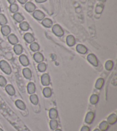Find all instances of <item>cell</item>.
<instances>
[{"label":"cell","instance_id":"6da1fadb","mask_svg":"<svg viewBox=\"0 0 117 131\" xmlns=\"http://www.w3.org/2000/svg\"><path fill=\"white\" fill-rule=\"evenodd\" d=\"M0 69L6 74L10 75L12 73V69L7 61L3 60L0 61Z\"/></svg>","mask_w":117,"mask_h":131},{"label":"cell","instance_id":"7a4b0ae2","mask_svg":"<svg viewBox=\"0 0 117 131\" xmlns=\"http://www.w3.org/2000/svg\"><path fill=\"white\" fill-rule=\"evenodd\" d=\"M52 31L58 37H61L64 35V30L62 29V27L58 24L53 25V28H52Z\"/></svg>","mask_w":117,"mask_h":131},{"label":"cell","instance_id":"3957f363","mask_svg":"<svg viewBox=\"0 0 117 131\" xmlns=\"http://www.w3.org/2000/svg\"><path fill=\"white\" fill-rule=\"evenodd\" d=\"M87 59L88 62L94 67H97L98 66V61L97 58L94 54H90L88 55L87 57Z\"/></svg>","mask_w":117,"mask_h":131},{"label":"cell","instance_id":"277c9868","mask_svg":"<svg viewBox=\"0 0 117 131\" xmlns=\"http://www.w3.org/2000/svg\"><path fill=\"white\" fill-rule=\"evenodd\" d=\"M33 16L34 17V18L36 19V20L41 21L44 19L45 17V14L43 13L41 11V10H36L33 12Z\"/></svg>","mask_w":117,"mask_h":131},{"label":"cell","instance_id":"5b68a950","mask_svg":"<svg viewBox=\"0 0 117 131\" xmlns=\"http://www.w3.org/2000/svg\"><path fill=\"white\" fill-rule=\"evenodd\" d=\"M50 82V78L49 74H44L41 77V83L43 86H49Z\"/></svg>","mask_w":117,"mask_h":131},{"label":"cell","instance_id":"8992f818","mask_svg":"<svg viewBox=\"0 0 117 131\" xmlns=\"http://www.w3.org/2000/svg\"><path fill=\"white\" fill-rule=\"evenodd\" d=\"M95 117V114L94 113L92 112H90L87 113L86 116L85 117V122L87 124H90L93 122L94 120Z\"/></svg>","mask_w":117,"mask_h":131},{"label":"cell","instance_id":"52a82bcc","mask_svg":"<svg viewBox=\"0 0 117 131\" xmlns=\"http://www.w3.org/2000/svg\"><path fill=\"white\" fill-rule=\"evenodd\" d=\"M25 10L27 12L32 13L35 10L36 6L33 3H31V2H28V3H26L25 5Z\"/></svg>","mask_w":117,"mask_h":131},{"label":"cell","instance_id":"ba28073f","mask_svg":"<svg viewBox=\"0 0 117 131\" xmlns=\"http://www.w3.org/2000/svg\"><path fill=\"white\" fill-rule=\"evenodd\" d=\"M19 60L21 64L24 66H28L29 64V60L25 55H21L19 58Z\"/></svg>","mask_w":117,"mask_h":131},{"label":"cell","instance_id":"9c48e42d","mask_svg":"<svg viewBox=\"0 0 117 131\" xmlns=\"http://www.w3.org/2000/svg\"><path fill=\"white\" fill-rule=\"evenodd\" d=\"M77 51L79 54H85L87 52V48L82 44H78L76 47Z\"/></svg>","mask_w":117,"mask_h":131},{"label":"cell","instance_id":"30bf717a","mask_svg":"<svg viewBox=\"0 0 117 131\" xmlns=\"http://www.w3.org/2000/svg\"><path fill=\"white\" fill-rule=\"evenodd\" d=\"M33 58H34V60L37 63H41L43 62V60H44V57H43V55L40 52H36L34 54V56H33Z\"/></svg>","mask_w":117,"mask_h":131},{"label":"cell","instance_id":"8fae6325","mask_svg":"<svg viewBox=\"0 0 117 131\" xmlns=\"http://www.w3.org/2000/svg\"><path fill=\"white\" fill-rule=\"evenodd\" d=\"M24 39L28 43H32L35 40V38L30 33H26L24 35Z\"/></svg>","mask_w":117,"mask_h":131},{"label":"cell","instance_id":"7c38bea8","mask_svg":"<svg viewBox=\"0 0 117 131\" xmlns=\"http://www.w3.org/2000/svg\"><path fill=\"white\" fill-rule=\"evenodd\" d=\"M66 43L69 46L72 47L76 44V39L73 35H69L66 37Z\"/></svg>","mask_w":117,"mask_h":131},{"label":"cell","instance_id":"4fadbf2b","mask_svg":"<svg viewBox=\"0 0 117 131\" xmlns=\"http://www.w3.org/2000/svg\"><path fill=\"white\" fill-rule=\"evenodd\" d=\"M1 31L2 34H3L4 36H8L10 34L11 29H10L9 26L5 25H3V26L1 27Z\"/></svg>","mask_w":117,"mask_h":131},{"label":"cell","instance_id":"5bb4252c","mask_svg":"<svg viewBox=\"0 0 117 131\" xmlns=\"http://www.w3.org/2000/svg\"><path fill=\"white\" fill-rule=\"evenodd\" d=\"M8 40L12 45H16L18 43V39L14 34H10L8 36Z\"/></svg>","mask_w":117,"mask_h":131},{"label":"cell","instance_id":"9a60e30c","mask_svg":"<svg viewBox=\"0 0 117 131\" xmlns=\"http://www.w3.org/2000/svg\"><path fill=\"white\" fill-rule=\"evenodd\" d=\"M42 24L46 28H50L53 25V21L51 19L49 18H46L42 20Z\"/></svg>","mask_w":117,"mask_h":131},{"label":"cell","instance_id":"2e32d148","mask_svg":"<svg viewBox=\"0 0 117 131\" xmlns=\"http://www.w3.org/2000/svg\"><path fill=\"white\" fill-rule=\"evenodd\" d=\"M5 90L6 92H7L10 96H14L16 93L15 89H14V87L12 84H8V85L6 86Z\"/></svg>","mask_w":117,"mask_h":131},{"label":"cell","instance_id":"e0dca14e","mask_svg":"<svg viewBox=\"0 0 117 131\" xmlns=\"http://www.w3.org/2000/svg\"><path fill=\"white\" fill-rule=\"evenodd\" d=\"M117 121V116L115 114H111V115L108 116L107 118V122L108 124L112 125L116 123Z\"/></svg>","mask_w":117,"mask_h":131},{"label":"cell","instance_id":"ac0fdd59","mask_svg":"<svg viewBox=\"0 0 117 131\" xmlns=\"http://www.w3.org/2000/svg\"><path fill=\"white\" fill-rule=\"evenodd\" d=\"M22 73L25 78L26 79H29L32 78V72L29 68H25L23 69Z\"/></svg>","mask_w":117,"mask_h":131},{"label":"cell","instance_id":"d6986e66","mask_svg":"<svg viewBox=\"0 0 117 131\" xmlns=\"http://www.w3.org/2000/svg\"><path fill=\"white\" fill-rule=\"evenodd\" d=\"M58 111L57 109L52 108L49 111V117L51 119H55L58 117Z\"/></svg>","mask_w":117,"mask_h":131},{"label":"cell","instance_id":"ffe728a7","mask_svg":"<svg viewBox=\"0 0 117 131\" xmlns=\"http://www.w3.org/2000/svg\"><path fill=\"white\" fill-rule=\"evenodd\" d=\"M28 92L29 94H34L35 92V86L33 82H30L28 84Z\"/></svg>","mask_w":117,"mask_h":131},{"label":"cell","instance_id":"44dd1931","mask_svg":"<svg viewBox=\"0 0 117 131\" xmlns=\"http://www.w3.org/2000/svg\"><path fill=\"white\" fill-rule=\"evenodd\" d=\"M13 18L18 23H21L23 21V20H24V17L21 14H20V13H15L13 15Z\"/></svg>","mask_w":117,"mask_h":131},{"label":"cell","instance_id":"7402d4cb","mask_svg":"<svg viewBox=\"0 0 117 131\" xmlns=\"http://www.w3.org/2000/svg\"><path fill=\"white\" fill-rule=\"evenodd\" d=\"M13 50L14 52H15L16 54L17 55H21L23 51V48L22 47V46L20 45V44H17L16 45H14Z\"/></svg>","mask_w":117,"mask_h":131},{"label":"cell","instance_id":"603a6c76","mask_svg":"<svg viewBox=\"0 0 117 131\" xmlns=\"http://www.w3.org/2000/svg\"><path fill=\"white\" fill-rule=\"evenodd\" d=\"M104 84V79L103 78H100L99 79H97V82H96V83H95V88L97 89H101L103 87Z\"/></svg>","mask_w":117,"mask_h":131},{"label":"cell","instance_id":"cb8c5ba5","mask_svg":"<svg viewBox=\"0 0 117 131\" xmlns=\"http://www.w3.org/2000/svg\"><path fill=\"white\" fill-rule=\"evenodd\" d=\"M20 28L22 31H27L29 30V28H30V26H29V24H28V22L23 21V22L20 23Z\"/></svg>","mask_w":117,"mask_h":131},{"label":"cell","instance_id":"d4e9b609","mask_svg":"<svg viewBox=\"0 0 117 131\" xmlns=\"http://www.w3.org/2000/svg\"><path fill=\"white\" fill-rule=\"evenodd\" d=\"M15 103H16V105L17 106V107H18L20 109H21V110L26 109V105L22 101L18 100L16 101Z\"/></svg>","mask_w":117,"mask_h":131},{"label":"cell","instance_id":"484cf974","mask_svg":"<svg viewBox=\"0 0 117 131\" xmlns=\"http://www.w3.org/2000/svg\"><path fill=\"white\" fill-rule=\"evenodd\" d=\"M108 123L107 121H103L99 124V129L101 131H106L108 129Z\"/></svg>","mask_w":117,"mask_h":131},{"label":"cell","instance_id":"4316f807","mask_svg":"<svg viewBox=\"0 0 117 131\" xmlns=\"http://www.w3.org/2000/svg\"><path fill=\"white\" fill-rule=\"evenodd\" d=\"M51 94H52V91L50 88H45L43 89V94L45 97H46V98H49V97H51Z\"/></svg>","mask_w":117,"mask_h":131},{"label":"cell","instance_id":"83f0119b","mask_svg":"<svg viewBox=\"0 0 117 131\" xmlns=\"http://www.w3.org/2000/svg\"><path fill=\"white\" fill-rule=\"evenodd\" d=\"M98 101H99V97L97 94L92 95L90 97V101L91 104L93 105L97 104Z\"/></svg>","mask_w":117,"mask_h":131},{"label":"cell","instance_id":"f1b7e54d","mask_svg":"<svg viewBox=\"0 0 117 131\" xmlns=\"http://www.w3.org/2000/svg\"><path fill=\"white\" fill-rule=\"evenodd\" d=\"M58 126V123L57 120L55 119H52L50 121V126L52 130L56 129Z\"/></svg>","mask_w":117,"mask_h":131},{"label":"cell","instance_id":"f546056e","mask_svg":"<svg viewBox=\"0 0 117 131\" xmlns=\"http://www.w3.org/2000/svg\"><path fill=\"white\" fill-rule=\"evenodd\" d=\"M30 101L32 102L33 104L37 105L38 103V97L36 94H32L30 97Z\"/></svg>","mask_w":117,"mask_h":131},{"label":"cell","instance_id":"4dcf8cb0","mask_svg":"<svg viewBox=\"0 0 117 131\" xmlns=\"http://www.w3.org/2000/svg\"><path fill=\"white\" fill-rule=\"evenodd\" d=\"M30 48L31 50L33 52H36L37 51L39 50V44L35 42H33V43H31L30 46Z\"/></svg>","mask_w":117,"mask_h":131},{"label":"cell","instance_id":"1f68e13d","mask_svg":"<svg viewBox=\"0 0 117 131\" xmlns=\"http://www.w3.org/2000/svg\"><path fill=\"white\" fill-rule=\"evenodd\" d=\"M113 62L111 60H107L105 63V69L108 71L111 70L113 68Z\"/></svg>","mask_w":117,"mask_h":131},{"label":"cell","instance_id":"d6a6232c","mask_svg":"<svg viewBox=\"0 0 117 131\" xmlns=\"http://www.w3.org/2000/svg\"><path fill=\"white\" fill-rule=\"evenodd\" d=\"M8 23V20L5 16L3 14H0V25H5Z\"/></svg>","mask_w":117,"mask_h":131},{"label":"cell","instance_id":"836d02e7","mask_svg":"<svg viewBox=\"0 0 117 131\" xmlns=\"http://www.w3.org/2000/svg\"><path fill=\"white\" fill-rule=\"evenodd\" d=\"M38 70L40 72H44L46 70V65L45 63H39L38 65Z\"/></svg>","mask_w":117,"mask_h":131},{"label":"cell","instance_id":"e575fe53","mask_svg":"<svg viewBox=\"0 0 117 131\" xmlns=\"http://www.w3.org/2000/svg\"><path fill=\"white\" fill-rule=\"evenodd\" d=\"M10 10L12 13H17L18 10V6L16 4H11L10 6Z\"/></svg>","mask_w":117,"mask_h":131},{"label":"cell","instance_id":"d590c367","mask_svg":"<svg viewBox=\"0 0 117 131\" xmlns=\"http://www.w3.org/2000/svg\"><path fill=\"white\" fill-rule=\"evenodd\" d=\"M7 81L5 79V78L3 76L0 75V86L1 87H5L7 86Z\"/></svg>","mask_w":117,"mask_h":131},{"label":"cell","instance_id":"8d00e7d4","mask_svg":"<svg viewBox=\"0 0 117 131\" xmlns=\"http://www.w3.org/2000/svg\"><path fill=\"white\" fill-rule=\"evenodd\" d=\"M103 6L102 5V4H99V5H98L97 6H96L95 12L97 13L100 14L101 13L102 11H103Z\"/></svg>","mask_w":117,"mask_h":131},{"label":"cell","instance_id":"74e56055","mask_svg":"<svg viewBox=\"0 0 117 131\" xmlns=\"http://www.w3.org/2000/svg\"><path fill=\"white\" fill-rule=\"evenodd\" d=\"M90 128L87 126H83L81 130V131H90Z\"/></svg>","mask_w":117,"mask_h":131},{"label":"cell","instance_id":"f35d334b","mask_svg":"<svg viewBox=\"0 0 117 131\" xmlns=\"http://www.w3.org/2000/svg\"><path fill=\"white\" fill-rule=\"evenodd\" d=\"M17 1L19 2L20 4H26V3L27 2V1H28V0H17Z\"/></svg>","mask_w":117,"mask_h":131},{"label":"cell","instance_id":"ab89813d","mask_svg":"<svg viewBox=\"0 0 117 131\" xmlns=\"http://www.w3.org/2000/svg\"><path fill=\"white\" fill-rule=\"evenodd\" d=\"M35 1L37 3H43L46 1L47 0H35Z\"/></svg>","mask_w":117,"mask_h":131},{"label":"cell","instance_id":"60d3db41","mask_svg":"<svg viewBox=\"0 0 117 131\" xmlns=\"http://www.w3.org/2000/svg\"><path fill=\"white\" fill-rule=\"evenodd\" d=\"M8 2L10 4H14L16 2V0H8Z\"/></svg>","mask_w":117,"mask_h":131},{"label":"cell","instance_id":"b9f144b4","mask_svg":"<svg viewBox=\"0 0 117 131\" xmlns=\"http://www.w3.org/2000/svg\"><path fill=\"white\" fill-rule=\"evenodd\" d=\"M94 131H101V130L98 129H95L94 130Z\"/></svg>","mask_w":117,"mask_h":131},{"label":"cell","instance_id":"7bdbcfd3","mask_svg":"<svg viewBox=\"0 0 117 131\" xmlns=\"http://www.w3.org/2000/svg\"><path fill=\"white\" fill-rule=\"evenodd\" d=\"M55 131H62L61 129H56Z\"/></svg>","mask_w":117,"mask_h":131},{"label":"cell","instance_id":"ee69618b","mask_svg":"<svg viewBox=\"0 0 117 131\" xmlns=\"http://www.w3.org/2000/svg\"><path fill=\"white\" fill-rule=\"evenodd\" d=\"M99 1H101V2H104L106 1V0H99Z\"/></svg>","mask_w":117,"mask_h":131},{"label":"cell","instance_id":"f6af8a7d","mask_svg":"<svg viewBox=\"0 0 117 131\" xmlns=\"http://www.w3.org/2000/svg\"><path fill=\"white\" fill-rule=\"evenodd\" d=\"M0 131H4L3 129H1L0 128Z\"/></svg>","mask_w":117,"mask_h":131},{"label":"cell","instance_id":"bcb514c9","mask_svg":"<svg viewBox=\"0 0 117 131\" xmlns=\"http://www.w3.org/2000/svg\"><path fill=\"white\" fill-rule=\"evenodd\" d=\"M0 12H1V8H0Z\"/></svg>","mask_w":117,"mask_h":131}]
</instances>
